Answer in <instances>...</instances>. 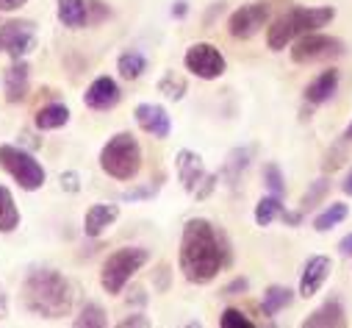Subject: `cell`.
I'll list each match as a JSON object with an SVG mask.
<instances>
[{
	"mask_svg": "<svg viewBox=\"0 0 352 328\" xmlns=\"http://www.w3.org/2000/svg\"><path fill=\"white\" fill-rule=\"evenodd\" d=\"M225 262H228V256L222 248L219 231L206 217L189 220L181 234V254H178L184 278L189 284H208L219 276Z\"/></svg>",
	"mask_w": 352,
	"mask_h": 328,
	"instance_id": "6da1fadb",
	"label": "cell"
},
{
	"mask_svg": "<svg viewBox=\"0 0 352 328\" xmlns=\"http://www.w3.org/2000/svg\"><path fill=\"white\" fill-rule=\"evenodd\" d=\"M72 287L69 281L50 267L31 270L23 281V303L31 314L45 320H61L72 311Z\"/></svg>",
	"mask_w": 352,
	"mask_h": 328,
	"instance_id": "7a4b0ae2",
	"label": "cell"
},
{
	"mask_svg": "<svg viewBox=\"0 0 352 328\" xmlns=\"http://www.w3.org/2000/svg\"><path fill=\"white\" fill-rule=\"evenodd\" d=\"M333 17H336L333 6H297V9L286 12L283 17H278L267 28V45H270V50H283L286 45L297 42L300 37L324 28Z\"/></svg>",
	"mask_w": 352,
	"mask_h": 328,
	"instance_id": "3957f363",
	"label": "cell"
},
{
	"mask_svg": "<svg viewBox=\"0 0 352 328\" xmlns=\"http://www.w3.org/2000/svg\"><path fill=\"white\" fill-rule=\"evenodd\" d=\"M100 170L114 181H131L142 170V147L133 134H114L100 150Z\"/></svg>",
	"mask_w": 352,
	"mask_h": 328,
	"instance_id": "277c9868",
	"label": "cell"
},
{
	"mask_svg": "<svg viewBox=\"0 0 352 328\" xmlns=\"http://www.w3.org/2000/svg\"><path fill=\"white\" fill-rule=\"evenodd\" d=\"M150 262V251L144 248H120L114 251L100 270V287L109 295H120L125 289V284Z\"/></svg>",
	"mask_w": 352,
	"mask_h": 328,
	"instance_id": "5b68a950",
	"label": "cell"
},
{
	"mask_svg": "<svg viewBox=\"0 0 352 328\" xmlns=\"http://www.w3.org/2000/svg\"><path fill=\"white\" fill-rule=\"evenodd\" d=\"M0 167H3L25 192H36L45 184V167L23 145H0Z\"/></svg>",
	"mask_w": 352,
	"mask_h": 328,
	"instance_id": "8992f818",
	"label": "cell"
},
{
	"mask_svg": "<svg viewBox=\"0 0 352 328\" xmlns=\"http://www.w3.org/2000/svg\"><path fill=\"white\" fill-rule=\"evenodd\" d=\"M36 48V23L34 20H6L0 23V53L12 59H25Z\"/></svg>",
	"mask_w": 352,
	"mask_h": 328,
	"instance_id": "52a82bcc",
	"label": "cell"
},
{
	"mask_svg": "<svg viewBox=\"0 0 352 328\" xmlns=\"http://www.w3.org/2000/svg\"><path fill=\"white\" fill-rule=\"evenodd\" d=\"M344 53V45L333 37H324V34H305L294 42L292 48V59L294 64H316V61H330L336 56Z\"/></svg>",
	"mask_w": 352,
	"mask_h": 328,
	"instance_id": "ba28073f",
	"label": "cell"
},
{
	"mask_svg": "<svg viewBox=\"0 0 352 328\" xmlns=\"http://www.w3.org/2000/svg\"><path fill=\"white\" fill-rule=\"evenodd\" d=\"M184 64H186V70H189L192 75H197V78H203V81H217V78H222V72H225V67H228L222 50L214 48L211 42H195V45L186 50Z\"/></svg>",
	"mask_w": 352,
	"mask_h": 328,
	"instance_id": "9c48e42d",
	"label": "cell"
},
{
	"mask_svg": "<svg viewBox=\"0 0 352 328\" xmlns=\"http://www.w3.org/2000/svg\"><path fill=\"white\" fill-rule=\"evenodd\" d=\"M272 6L270 3H247L241 9H236L228 20V34L233 39H252L263 25L270 23Z\"/></svg>",
	"mask_w": 352,
	"mask_h": 328,
	"instance_id": "30bf717a",
	"label": "cell"
},
{
	"mask_svg": "<svg viewBox=\"0 0 352 328\" xmlns=\"http://www.w3.org/2000/svg\"><path fill=\"white\" fill-rule=\"evenodd\" d=\"M120 101H122V90L117 87V81L109 78V75L95 78L92 84L86 87V95H83V103L89 106L92 112H109V109H114Z\"/></svg>",
	"mask_w": 352,
	"mask_h": 328,
	"instance_id": "8fae6325",
	"label": "cell"
},
{
	"mask_svg": "<svg viewBox=\"0 0 352 328\" xmlns=\"http://www.w3.org/2000/svg\"><path fill=\"white\" fill-rule=\"evenodd\" d=\"M31 90V67L25 59H12L3 72V92L9 103H23Z\"/></svg>",
	"mask_w": 352,
	"mask_h": 328,
	"instance_id": "7c38bea8",
	"label": "cell"
},
{
	"mask_svg": "<svg viewBox=\"0 0 352 328\" xmlns=\"http://www.w3.org/2000/svg\"><path fill=\"white\" fill-rule=\"evenodd\" d=\"M133 117H136V125L144 134L155 136V139H166L169 131H172V120H169L166 109L158 106V103H139L136 112H133Z\"/></svg>",
	"mask_w": 352,
	"mask_h": 328,
	"instance_id": "4fadbf2b",
	"label": "cell"
},
{
	"mask_svg": "<svg viewBox=\"0 0 352 328\" xmlns=\"http://www.w3.org/2000/svg\"><path fill=\"white\" fill-rule=\"evenodd\" d=\"M175 170H178V178H181V184H184V189L189 195H195V189L206 178L203 156L195 153V150H178V156H175Z\"/></svg>",
	"mask_w": 352,
	"mask_h": 328,
	"instance_id": "5bb4252c",
	"label": "cell"
},
{
	"mask_svg": "<svg viewBox=\"0 0 352 328\" xmlns=\"http://www.w3.org/2000/svg\"><path fill=\"white\" fill-rule=\"evenodd\" d=\"M330 273H333V262L327 256H311L305 262V267H302V276H300V295L302 298H314L324 287Z\"/></svg>",
	"mask_w": 352,
	"mask_h": 328,
	"instance_id": "9a60e30c",
	"label": "cell"
},
{
	"mask_svg": "<svg viewBox=\"0 0 352 328\" xmlns=\"http://www.w3.org/2000/svg\"><path fill=\"white\" fill-rule=\"evenodd\" d=\"M120 206L117 203H92L83 214V234L86 236H100L111 223H117Z\"/></svg>",
	"mask_w": 352,
	"mask_h": 328,
	"instance_id": "2e32d148",
	"label": "cell"
},
{
	"mask_svg": "<svg viewBox=\"0 0 352 328\" xmlns=\"http://www.w3.org/2000/svg\"><path fill=\"white\" fill-rule=\"evenodd\" d=\"M336 90H338V70H324V72H319L311 84H308V90H305V101L308 103H314V106H319V103H324V101H330L333 95H336Z\"/></svg>",
	"mask_w": 352,
	"mask_h": 328,
	"instance_id": "e0dca14e",
	"label": "cell"
},
{
	"mask_svg": "<svg viewBox=\"0 0 352 328\" xmlns=\"http://www.w3.org/2000/svg\"><path fill=\"white\" fill-rule=\"evenodd\" d=\"M250 158H252V147H236V150L228 153V158H225V164H222L219 178H222L230 189L241 181V173L250 167Z\"/></svg>",
	"mask_w": 352,
	"mask_h": 328,
	"instance_id": "ac0fdd59",
	"label": "cell"
},
{
	"mask_svg": "<svg viewBox=\"0 0 352 328\" xmlns=\"http://www.w3.org/2000/svg\"><path fill=\"white\" fill-rule=\"evenodd\" d=\"M341 325H344V309L338 300H327L322 309H316L302 320V328H341Z\"/></svg>",
	"mask_w": 352,
	"mask_h": 328,
	"instance_id": "d6986e66",
	"label": "cell"
},
{
	"mask_svg": "<svg viewBox=\"0 0 352 328\" xmlns=\"http://www.w3.org/2000/svg\"><path fill=\"white\" fill-rule=\"evenodd\" d=\"M58 23L64 28H83L89 25V12H86V0H58Z\"/></svg>",
	"mask_w": 352,
	"mask_h": 328,
	"instance_id": "ffe728a7",
	"label": "cell"
},
{
	"mask_svg": "<svg viewBox=\"0 0 352 328\" xmlns=\"http://www.w3.org/2000/svg\"><path fill=\"white\" fill-rule=\"evenodd\" d=\"M34 123H36V128H39V131H56V128H61V125H67V123H69V109H67L64 103L42 106V109L36 112Z\"/></svg>",
	"mask_w": 352,
	"mask_h": 328,
	"instance_id": "44dd1931",
	"label": "cell"
},
{
	"mask_svg": "<svg viewBox=\"0 0 352 328\" xmlns=\"http://www.w3.org/2000/svg\"><path fill=\"white\" fill-rule=\"evenodd\" d=\"M292 300H294V292L292 289H286V287H270L267 292H263V298H261V309H263V314L275 317L286 306H292Z\"/></svg>",
	"mask_w": 352,
	"mask_h": 328,
	"instance_id": "7402d4cb",
	"label": "cell"
},
{
	"mask_svg": "<svg viewBox=\"0 0 352 328\" xmlns=\"http://www.w3.org/2000/svg\"><path fill=\"white\" fill-rule=\"evenodd\" d=\"M189 84H186V78L181 72H175V70H166L158 81V92L166 98V101H184Z\"/></svg>",
	"mask_w": 352,
	"mask_h": 328,
	"instance_id": "603a6c76",
	"label": "cell"
},
{
	"mask_svg": "<svg viewBox=\"0 0 352 328\" xmlns=\"http://www.w3.org/2000/svg\"><path fill=\"white\" fill-rule=\"evenodd\" d=\"M17 225H20V209L14 203V195L6 187H0V231L9 234Z\"/></svg>",
	"mask_w": 352,
	"mask_h": 328,
	"instance_id": "cb8c5ba5",
	"label": "cell"
},
{
	"mask_svg": "<svg viewBox=\"0 0 352 328\" xmlns=\"http://www.w3.org/2000/svg\"><path fill=\"white\" fill-rule=\"evenodd\" d=\"M144 70H147V59H144L139 50H125V53L117 59V72H120L125 81L142 78Z\"/></svg>",
	"mask_w": 352,
	"mask_h": 328,
	"instance_id": "d4e9b609",
	"label": "cell"
},
{
	"mask_svg": "<svg viewBox=\"0 0 352 328\" xmlns=\"http://www.w3.org/2000/svg\"><path fill=\"white\" fill-rule=\"evenodd\" d=\"M280 214H283V203H280L278 195L261 198L258 206H255V223H258L261 228H267V225H272L275 220H280Z\"/></svg>",
	"mask_w": 352,
	"mask_h": 328,
	"instance_id": "484cf974",
	"label": "cell"
},
{
	"mask_svg": "<svg viewBox=\"0 0 352 328\" xmlns=\"http://www.w3.org/2000/svg\"><path fill=\"white\" fill-rule=\"evenodd\" d=\"M346 214H349V209H346L344 203H330V206H327L322 214H316L314 228H316L319 234H324V231L336 228L338 223H344V220H346Z\"/></svg>",
	"mask_w": 352,
	"mask_h": 328,
	"instance_id": "4316f807",
	"label": "cell"
},
{
	"mask_svg": "<svg viewBox=\"0 0 352 328\" xmlns=\"http://www.w3.org/2000/svg\"><path fill=\"white\" fill-rule=\"evenodd\" d=\"M75 328H106L109 320H106V311L98 306V303H86L80 309V314L72 320Z\"/></svg>",
	"mask_w": 352,
	"mask_h": 328,
	"instance_id": "83f0119b",
	"label": "cell"
},
{
	"mask_svg": "<svg viewBox=\"0 0 352 328\" xmlns=\"http://www.w3.org/2000/svg\"><path fill=\"white\" fill-rule=\"evenodd\" d=\"M263 184L270 187V192H272V195L283 198V192H286V181H283V173H280V167H278L275 161L263 164Z\"/></svg>",
	"mask_w": 352,
	"mask_h": 328,
	"instance_id": "f1b7e54d",
	"label": "cell"
},
{
	"mask_svg": "<svg viewBox=\"0 0 352 328\" xmlns=\"http://www.w3.org/2000/svg\"><path fill=\"white\" fill-rule=\"evenodd\" d=\"M327 192H330V181H327V178L314 181V184H311V189L302 195V203H300V206H302V212H311L316 203H322Z\"/></svg>",
	"mask_w": 352,
	"mask_h": 328,
	"instance_id": "f546056e",
	"label": "cell"
},
{
	"mask_svg": "<svg viewBox=\"0 0 352 328\" xmlns=\"http://www.w3.org/2000/svg\"><path fill=\"white\" fill-rule=\"evenodd\" d=\"M222 328H255V322L241 311V309H225L219 317Z\"/></svg>",
	"mask_w": 352,
	"mask_h": 328,
	"instance_id": "4dcf8cb0",
	"label": "cell"
},
{
	"mask_svg": "<svg viewBox=\"0 0 352 328\" xmlns=\"http://www.w3.org/2000/svg\"><path fill=\"white\" fill-rule=\"evenodd\" d=\"M86 12H89V25H100L111 17V9L103 0H86Z\"/></svg>",
	"mask_w": 352,
	"mask_h": 328,
	"instance_id": "1f68e13d",
	"label": "cell"
},
{
	"mask_svg": "<svg viewBox=\"0 0 352 328\" xmlns=\"http://www.w3.org/2000/svg\"><path fill=\"white\" fill-rule=\"evenodd\" d=\"M158 195V184H144V187H139V189H125L122 192V201H150V198H155Z\"/></svg>",
	"mask_w": 352,
	"mask_h": 328,
	"instance_id": "d6a6232c",
	"label": "cell"
},
{
	"mask_svg": "<svg viewBox=\"0 0 352 328\" xmlns=\"http://www.w3.org/2000/svg\"><path fill=\"white\" fill-rule=\"evenodd\" d=\"M217 184H219V173H217V176H206V178H203V184L195 189V198H197V201H206V198L217 189Z\"/></svg>",
	"mask_w": 352,
	"mask_h": 328,
	"instance_id": "836d02e7",
	"label": "cell"
},
{
	"mask_svg": "<svg viewBox=\"0 0 352 328\" xmlns=\"http://www.w3.org/2000/svg\"><path fill=\"white\" fill-rule=\"evenodd\" d=\"M344 161H346V153H344L341 147L330 150V153H327V158H324V173H333V170H338Z\"/></svg>",
	"mask_w": 352,
	"mask_h": 328,
	"instance_id": "e575fe53",
	"label": "cell"
},
{
	"mask_svg": "<svg viewBox=\"0 0 352 328\" xmlns=\"http://www.w3.org/2000/svg\"><path fill=\"white\" fill-rule=\"evenodd\" d=\"M58 181H61V189H64V192H72V195H75V192L80 189V176H78L75 170L61 173V178H58Z\"/></svg>",
	"mask_w": 352,
	"mask_h": 328,
	"instance_id": "d590c367",
	"label": "cell"
},
{
	"mask_svg": "<svg viewBox=\"0 0 352 328\" xmlns=\"http://www.w3.org/2000/svg\"><path fill=\"white\" fill-rule=\"evenodd\" d=\"M250 289V281L241 276V278H233L228 287H225V295H239V292H247Z\"/></svg>",
	"mask_w": 352,
	"mask_h": 328,
	"instance_id": "8d00e7d4",
	"label": "cell"
},
{
	"mask_svg": "<svg viewBox=\"0 0 352 328\" xmlns=\"http://www.w3.org/2000/svg\"><path fill=\"white\" fill-rule=\"evenodd\" d=\"M131 325H142V328H147V325H150V320H144L142 314H131V317L120 320V328H131Z\"/></svg>",
	"mask_w": 352,
	"mask_h": 328,
	"instance_id": "74e56055",
	"label": "cell"
},
{
	"mask_svg": "<svg viewBox=\"0 0 352 328\" xmlns=\"http://www.w3.org/2000/svg\"><path fill=\"white\" fill-rule=\"evenodd\" d=\"M28 3V0H0V12H17Z\"/></svg>",
	"mask_w": 352,
	"mask_h": 328,
	"instance_id": "f35d334b",
	"label": "cell"
},
{
	"mask_svg": "<svg viewBox=\"0 0 352 328\" xmlns=\"http://www.w3.org/2000/svg\"><path fill=\"white\" fill-rule=\"evenodd\" d=\"M280 220H283L286 225H300V223H302V214H300V212H286V209H283Z\"/></svg>",
	"mask_w": 352,
	"mask_h": 328,
	"instance_id": "ab89813d",
	"label": "cell"
},
{
	"mask_svg": "<svg viewBox=\"0 0 352 328\" xmlns=\"http://www.w3.org/2000/svg\"><path fill=\"white\" fill-rule=\"evenodd\" d=\"M186 12H189V3H186V0H178V3L172 6V14H175V17H186Z\"/></svg>",
	"mask_w": 352,
	"mask_h": 328,
	"instance_id": "60d3db41",
	"label": "cell"
},
{
	"mask_svg": "<svg viewBox=\"0 0 352 328\" xmlns=\"http://www.w3.org/2000/svg\"><path fill=\"white\" fill-rule=\"evenodd\" d=\"M20 136H23V142H25V145H28L31 150H36V147L42 145V139H36V136H34V134H28V131H23Z\"/></svg>",
	"mask_w": 352,
	"mask_h": 328,
	"instance_id": "b9f144b4",
	"label": "cell"
},
{
	"mask_svg": "<svg viewBox=\"0 0 352 328\" xmlns=\"http://www.w3.org/2000/svg\"><path fill=\"white\" fill-rule=\"evenodd\" d=\"M338 251H341L344 256H352V234L341 239V245H338Z\"/></svg>",
	"mask_w": 352,
	"mask_h": 328,
	"instance_id": "7bdbcfd3",
	"label": "cell"
},
{
	"mask_svg": "<svg viewBox=\"0 0 352 328\" xmlns=\"http://www.w3.org/2000/svg\"><path fill=\"white\" fill-rule=\"evenodd\" d=\"M341 189H344V195H352V170L346 173V178H344V184H341Z\"/></svg>",
	"mask_w": 352,
	"mask_h": 328,
	"instance_id": "ee69618b",
	"label": "cell"
},
{
	"mask_svg": "<svg viewBox=\"0 0 352 328\" xmlns=\"http://www.w3.org/2000/svg\"><path fill=\"white\" fill-rule=\"evenodd\" d=\"M0 317H6V298L0 295Z\"/></svg>",
	"mask_w": 352,
	"mask_h": 328,
	"instance_id": "f6af8a7d",
	"label": "cell"
},
{
	"mask_svg": "<svg viewBox=\"0 0 352 328\" xmlns=\"http://www.w3.org/2000/svg\"><path fill=\"white\" fill-rule=\"evenodd\" d=\"M344 142H352V123H349L346 131H344Z\"/></svg>",
	"mask_w": 352,
	"mask_h": 328,
	"instance_id": "bcb514c9",
	"label": "cell"
}]
</instances>
